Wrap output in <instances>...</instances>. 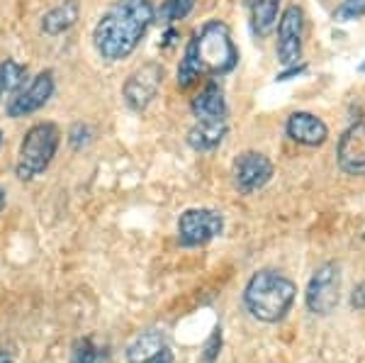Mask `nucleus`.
Returning <instances> with one entry per match:
<instances>
[{
  "label": "nucleus",
  "instance_id": "nucleus-15",
  "mask_svg": "<svg viewBox=\"0 0 365 363\" xmlns=\"http://www.w3.org/2000/svg\"><path fill=\"white\" fill-rule=\"evenodd\" d=\"M227 137V120L222 122H197L187 132V144L195 151H215Z\"/></svg>",
  "mask_w": 365,
  "mask_h": 363
},
{
  "label": "nucleus",
  "instance_id": "nucleus-14",
  "mask_svg": "<svg viewBox=\"0 0 365 363\" xmlns=\"http://www.w3.org/2000/svg\"><path fill=\"white\" fill-rule=\"evenodd\" d=\"M78 17H81L78 0H63V3H58L56 8H51L49 13L42 17V32L49 34V37L63 34L78 22Z\"/></svg>",
  "mask_w": 365,
  "mask_h": 363
},
{
  "label": "nucleus",
  "instance_id": "nucleus-28",
  "mask_svg": "<svg viewBox=\"0 0 365 363\" xmlns=\"http://www.w3.org/2000/svg\"><path fill=\"white\" fill-rule=\"evenodd\" d=\"M5 96V86H3V63H0V98Z\"/></svg>",
  "mask_w": 365,
  "mask_h": 363
},
{
  "label": "nucleus",
  "instance_id": "nucleus-2",
  "mask_svg": "<svg viewBox=\"0 0 365 363\" xmlns=\"http://www.w3.org/2000/svg\"><path fill=\"white\" fill-rule=\"evenodd\" d=\"M297 297V285L278 271H258L244 288V305L251 317L275 324L285 319Z\"/></svg>",
  "mask_w": 365,
  "mask_h": 363
},
{
  "label": "nucleus",
  "instance_id": "nucleus-3",
  "mask_svg": "<svg viewBox=\"0 0 365 363\" xmlns=\"http://www.w3.org/2000/svg\"><path fill=\"white\" fill-rule=\"evenodd\" d=\"M190 44L197 54L202 76H225L234 71L239 63V49L234 44L229 27L222 20H210L190 37Z\"/></svg>",
  "mask_w": 365,
  "mask_h": 363
},
{
  "label": "nucleus",
  "instance_id": "nucleus-19",
  "mask_svg": "<svg viewBox=\"0 0 365 363\" xmlns=\"http://www.w3.org/2000/svg\"><path fill=\"white\" fill-rule=\"evenodd\" d=\"M71 363H110V356L105 349L96 347L91 339H81V342L73 347Z\"/></svg>",
  "mask_w": 365,
  "mask_h": 363
},
{
  "label": "nucleus",
  "instance_id": "nucleus-22",
  "mask_svg": "<svg viewBox=\"0 0 365 363\" xmlns=\"http://www.w3.org/2000/svg\"><path fill=\"white\" fill-rule=\"evenodd\" d=\"M220 349H222V332L215 329L207 342H205L202 354H200V363H217V359H220Z\"/></svg>",
  "mask_w": 365,
  "mask_h": 363
},
{
  "label": "nucleus",
  "instance_id": "nucleus-24",
  "mask_svg": "<svg viewBox=\"0 0 365 363\" xmlns=\"http://www.w3.org/2000/svg\"><path fill=\"white\" fill-rule=\"evenodd\" d=\"M144 363H173V354H170L168 347H163L156 356H151V359L144 361Z\"/></svg>",
  "mask_w": 365,
  "mask_h": 363
},
{
  "label": "nucleus",
  "instance_id": "nucleus-17",
  "mask_svg": "<svg viewBox=\"0 0 365 363\" xmlns=\"http://www.w3.org/2000/svg\"><path fill=\"white\" fill-rule=\"evenodd\" d=\"M163 347H166V339H163L161 332H158V329H149V332L139 334L132 344H129L127 361L129 363H144V361H149L151 356H156Z\"/></svg>",
  "mask_w": 365,
  "mask_h": 363
},
{
  "label": "nucleus",
  "instance_id": "nucleus-16",
  "mask_svg": "<svg viewBox=\"0 0 365 363\" xmlns=\"http://www.w3.org/2000/svg\"><path fill=\"white\" fill-rule=\"evenodd\" d=\"M278 8L280 0H249L251 29L256 37H268L278 27Z\"/></svg>",
  "mask_w": 365,
  "mask_h": 363
},
{
  "label": "nucleus",
  "instance_id": "nucleus-13",
  "mask_svg": "<svg viewBox=\"0 0 365 363\" xmlns=\"http://www.w3.org/2000/svg\"><path fill=\"white\" fill-rule=\"evenodd\" d=\"M192 115H195L197 122H222L227 120V101L225 93L217 83H207L202 91L192 98L190 105Z\"/></svg>",
  "mask_w": 365,
  "mask_h": 363
},
{
  "label": "nucleus",
  "instance_id": "nucleus-27",
  "mask_svg": "<svg viewBox=\"0 0 365 363\" xmlns=\"http://www.w3.org/2000/svg\"><path fill=\"white\" fill-rule=\"evenodd\" d=\"M0 363H15V361H13V356H10V354H5V351H0Z\"/></svg>",
  "mask_w": 365,
  "mask_h": 363
},
{
  "label": "nucleus",
  "instance_id": "nucleus-26",
  "mask_svg": "<svg viewBox=\"0 0 365 363\" xmlns=\"http://www.w3.org/2000/svg\"><path fill=\"white\" fill-rule=\"evenodd\" d=\"M175 37H178V32H175V29H168V32H166V46H168V44H173V42H175Z\"/></svg>",
  "mask_w": 365,
  "mask_h": 363
},
{
  "label": "nucleus",
  "instance_id": "nucleus-7",
  "mask_svg": "<svg viewBox=\"0 0 365 363\" xmlns=\"http://www.w3.org/2000/svg\"><path fill=\"white\" fill-rule=\"evenodd\" d=\"M302 37H304V13L299 5L285 8L278 22V46L275 56L282 66H297L302 58Z\"/></svg>",
  "mask_w": 365,
  "mask_h": 363
},
{
  "label": "nucleus",
  "instance_id": "nucleus-29",
  "mask_svg": "<svg viewBox=\"0 0 365 363\" xmlns=\"http://www.w3.org/2000/svg\"><path fill=\"white\" fill-rule=\"evenodd\" d=\"M3 208H5V188L0 185V210H3Z\"/></svg>",
  "mask_w": 365,
  "mask_h": 363
},
{
  "label": "nucleus",
  "instance_id": "nucleus-5",
  "mask_svg": "<svg viewBox=\"0 0 365 363\" xmlns=\"http://www.w3.org/2000/svg\"><path fill=\"white\" fill-rule=\"evenodd\" d=\"M341 297V268L336 263H324L309 278L307 292H304V302H307L309 312L314 315H331L339 305Z\"/></svg>",
  "mask_w": 365,
  "mask_h": 363
},
{
  "label": "nucleus",
  "instance_id": "nucleus-30",
  "mask_svg": "<svg viewBox=\"0 0 365 363\" xmlns=\"http://www.w3.org/2000/svg\"><path fill=\"white\" fill-rule=\"evenodd\" d=\"M358 71H361V73H365V61L361 63V66H358Z\"/></svg>",
  "mask_w": 365,
  "mask_h": 363
},
{
  "label": "nucleus",
  "instance_id": "nucleus-1",
  "mask_svg": "<svg viewBox=\"0 0 365 363\" xmlns=\"http://www.w3.org/2000/svg\"><path fill=\"white\" fill-rule=\"evenodd\" d=\"M151 0H117L93 29V44L105 61H122L139 46L154 22Z\"/></svg>",
  "mask_w": 365,
  "mask_h": 363
},
{
  "label": "nucleus",
  "instance_id": "nucleus-10",
  "mask_svg": "<svg viewBox=\"0 0 365 363\" xmlns=\"http://www.w3.org/2000/svg\"><path fill=\"white\" fill-rule=\"evenodd\" d=\"M339 168L349 175H365V120L341 134L336 149Z\"/></svg>",
  "mask_w": 365,
  "mask_h": 363
},
{
  "label": "nucleus",
  "instance_id": "nucleus-21",
  "mask_svg": "<svg viewBox=\"0 0 365 363\" xmlns=\"http://www.w3.org/2000/svg\"><path fill=\"white\" fill-rule=\"evenodd\" d=\"M365 15V0H344L336 10H334V22L346 25V22H356Z\"/></svg>",
  "mask_w": 365,
  "mask_h": 363
},
{
  "label": "nucleus",
  "instance_id": "nucleus-11",
  "mask_svg": "<svg viewBox=\"0 0 365 363\" xmlns=\"http://www.w3.org/2000/svg\"><path fill=\"white\" fill-rule=\"evenodd\" d=\"M54 96V73L42 71L32 83L27 86V91L17 93L13 101L8 103V115L10 117H27L37 110H42L49 98Z\"/></svg>",
  "mask_w": 365,
  "mask_h": 363
},
{
  "label": "nucleus",
  "instance_id": "nucleus-31",
  "mask_svg": "<svg viewBox=\"0 0 365 363\" xmlns=\"http://www.w3.org/2000/svg\"><path fill=\"white\" fill-rule=\"evenodd\" d=\"M0 146H3V132H0Z\"/></svg>",
  "mask_w": 365,
  "mask_h": 363
},
{
  "label": "nucleus",
  "instance_id": "nucleus-20",
  "mask_svg": "<svg viewBox=\"0 0 365 363\" xmlns=\"http://www.w3.org/2000/svg\"><path fill=\"white\" fill-rule=\"evenodd\" d=\"M25 73H27V68L22 66V63H17L15 58H5V61H3V86H5V93H13L22 83H25Z\"/></svg>",
  "mask_w": 365,
  "mask_h": 363
},
{
  "label": "nucleus",
  "instance_id": "nucleus-23",
  "mask_svg": "<svg viewBox=\"0 0 365 363\" xmlns=\"http://www.w3.org/2000/svg\"><path fill=\"white\" fill-rule=\"evenodd\" d=\"M91 127L88 125H73L71 127V132H68V142H71V146H73V149H83V146H88L91 144Z\"/></svg>",
  "mask_w": 365,
  "mask_h": 363
},
{
  "label": "nucleus",
  "instance_id": "nucleus-9",
  "mask_svg": "<svg viewBox=\"0 0 365 363\" xmlns=\"http://www.w3.org/2000/svg\"><path fill=\"white\" fill-rule=\"evenodd\" d=\"M163 83V68L158 63H144L141 68H137L122 86V96L125 103L132 110H146L151 105V101L156 98L158 88Z\"/></svg>",
  "mask_w": 365,
  "mask_h": 363
},
{
  "label": "nucleus",
  "instance_id": "nucleus-6",
  "mask_svg": "<svg viewBox=\"0 0 365 363\" xmlns=\"http://www.w3.org/2000/svg\"><path fill=\"white\" fill-rule=\"evenodd\" d=\"M222 230H225V218L210 208L185 210L178 220V237L185 247H202L220 237Z\"/></svg>",
  "mask_w": 365,
  "mask_h": 363
},
{
  "label": "nucleus",
  "instance_id": "nucleus-4",
  "mask_svg": "<svg viewBox=\"0 0 365 363\" xmlns=\"http://www.w3.org/2000/svg\"><path fill=\"white\" fill-rule=\"evenodd\" d=\"M58 142H61V132L54 122H37L34 127H29L20 144V159L15 166L17 178L32 180L34 175L44 173L54 161Z\"/></svg>",
  "mask_w": 365,
  "mask_h": 363
},
{
  "label": "nucleus",
  "instance_id": "nucleus-18",
  "mask_svg": "<svg viewBox=\"0 0 365 363\" xmlns=\"http://www.w3.org/2000/svg\"><path fill=\"white\" fill-rule=\"evenodd\" d=\"M192 8H195V0H163L154 17H158V22L163 25H173V22L185 20Z\"/></svg>",
  "mask_w": 365,
  "mask_h": 363
},
{
  "label": "nucleus",
  "instance_id": "nucleus-12",
  "mask_svg": "<svg viewBox=\"0 0 365 363\" xmlns=\"http://www.w3.org/2000/svg\"><path fill=\"white\" fill-rule=\"evenodd\" d=\"M285 132L292 142L302 146H322L329 139L327 122L312 113H292L285 122Z\"/></svg>",
  "mask_w": 365,
  "mask_h": 363
},
{
  "label": "nucleus",
  "instance_id": "nucleus-25",
  "mask_svg": "<svg viewBox=\"0 0 365 363\" xmlns=\"http://www.w3.org/2000/svg\"><path fill=\"white\" fill-rule=\"evenodd\" d=\"M299 73H304V66H287V71L280 73L278 81H287V78H292V76H299Z\"/></svg>",
  "mask_w": 365,
  "mask_h": 363
},
{
  "label": "nucleus",
  "instance_id": "nucleus-8",
  "mask_svg": "<svg viewBox=\"0 0 365 363\" xmlns=\"http://www.w3.org/2000/svg\"><path fill=\"white\" fill-rule=\"evenodd\" d=\"M234 185L241 195H251V193L261 190L263 185L273 178V161L261 151H244L234 161Z\"/></svg>",
  "mask_w": 365,
  "mask_h": 363
}]
</instances>
